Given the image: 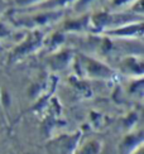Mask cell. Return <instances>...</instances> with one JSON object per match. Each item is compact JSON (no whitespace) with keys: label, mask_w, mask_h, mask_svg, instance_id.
Wrapping results in <instances>:
<instances>
[{"label":"cell","mask_w":144,"mask_h":154,"mask_svg":"<svg viewBox=\"0 0 144 154\" xmlns=\"http://www.w3.org/2000/svg\"><path fill=\"white\" fill-rule=\"evenodd\" d=\"M135 2H138V0H111L110 2V8H111V10L115 9L116 11H120L121 8L133 5Z\"/></svg>","instance_id":"obj_5"},{"label":"cell","mask_w":144,"mask_h":154,"mask_svg":"<svg viewBox=\"0 0 144 154\" xmlns=\"http://www.w3.org/2000/svg\"><path fill=\"white\" fill-rule=\"evenodd\" d=\"M63 15V10H37L34 14L15 18L17 27L37 28L58 20Z\"/></svg>","instance_id":"obj_1"},{"label":"cell","mask_w":144,"mask_h":154,"mask_svg":"<svg viewBox=\"0 0 144 154\" xmlns=\"http://www.w3.org/2000/svg\"><path fill=\"white\" fill-rule=\"evenodd\" d=\"M86 69L92 75V76H100V77H110L111 71L110 68L102 63L97 62L95 60H91V58H86Z\"/></svg>","instance_id":"obj_2"},{"label":"cell","mask_w":144,"mask_h":154,"mask_svg":"<svg viewBox=\"0 0 144 154\" xmlns=\"http://www.w3.org/2000/svg\"><path fill=\"white\" fill-rule=\"evenodd\" d=\"M44 2H47V0H14V4L19 8H30V6L36 8Z\"/></svg>","instance_id":"obj_6"},{"label":"cell","mask_w":144,"mask_h":154,"mask_svg":"<svg viewBox=\"0 0 144 154\" xmlns=\"http://www.w3.org/2000/svg\"><path fill=\"white\" fill-rule=\"evenodd\" d=\"M100 3V0H76L74 3V9L78 14H82L83 11L91 9Z\"/></svg>","instance_id":"obj_4"},{"label":"cell","mask_w":144,"mask_h":154,"mask_svg":"<svg viewBox=\"0 0 144 154\" xmlns=\"http://www.w3.org/2000/svg\"><path fill=\"white\" fill-rule=\"evenodd\" d=\"M76 0H47L36 8L38 10H62L68 4H74Z\"/></svg>","instance_id":"obj_3"},{"label":"cell","mask_w":144,"mask_h":154,"mask_svg":"<svg viewBox=\"0 0 144 154\" xmlns=\"http://www.w3.org/2000/svg\"><path fill=\"white\" fill-rule=\"evenodd\" d=\"M8 9V4H6V2H4V0H0V15L4 14V11Z\"/></svg>","instance_id":"obj_7"}]
</instances>
